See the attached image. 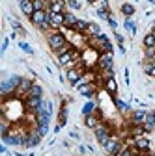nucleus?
<instances>
[{
    "mask_svg": "<svg viewBox=\"0 0 155 156\" xmlns=\"http://www.w3.org/2000/svg\"><path fill=\"white\" fill-rule=\"evenodd\" d=\"M93 134H95V138H97L99 145H105V143L110 140V136H112L110 126H108V125H105V123H99L97 126H95V128H93Z\"/></svg>",
    "mask_w": 155,
    "mask_h": 156,
    "instance_id": "f03ea898",
    "label": "nucleus"
},
{
    "mask_svg": "<svg viewBox=\"0 0 155 156\" xmlns=\"http://www.w3.org/2000/svg\"><path fill=\"white\" fill-rule=\"evenodd\" d=\"M144 73L155 78V62H144Z\"/></svg>",
    "mask_w": 155,
    "mask_h": 156,
    "instance_id": "4be33fe9",
    "label": "nucleus"
},
{
    "mask_svg": "<svg viewBox=\"0 0 155 156\" xmlns=\"http://www.w3.org/2000/svg\"><path fill=\"white\" fill-rule=\"evenodd\" d=\"M114 102H116V106H118V110H120V112H123V113H127V112H129V104H127V102H123V101H120V99H116Z\"/></svg>",
    "mask_w": 155,
    "mask_h": 156,
    "instance_id": "bb28decb",
    "label": "nucleus"
},
{
    "mask_svg": "<svg viewBox=\"0 0 155 156\" xmlns=\"http://www.w3.org/2000/svg\"><path fill=\"white\" fill-rule=\"evenodd\" d=\"M47 43H49V48L56 54L64 45H67V39H66V35H64L60 30H54V32H51V34L47 35Z\"/></svg>",
    "mask_w": 155,
    "mask_h": 156,
    "instance_id": "f257e3e1",
    "label": "nucleus"
},
{
    "mask_svg": "<svg viewBox=\"0 0 155 156\" xmlns=\"http://www.w3.org/2000/svg\"><path fill=\"white\" fill-rule=\"evenodd\" d=\"M49 23H51V28H54V30L64 28L66 13H51V11H49Z\"/></svg>",
    "mask_w": 155,
    "mask_h": 156,
    "instance_id": "0eeeda50",
    "label": "nucleus"
},
{
    "mask_svg": "<svg viewBox=\"0 0 155 156\" xmlns=\"http://www.w3.org/2000/svg\"><path fill=\"white\" fill-rule=\"evenodd\" d=\"M146 117H148V112H144V110H134L133 115H131V125H144Z\"/></svg>",
    "mask_w": 155,
    "mask_h": 156,
    "instance_id": "9b49d317",
    "label": "nucleus"
},
{
    "mask_svg": "<svg viewBox=\"0 0 155 156\" xmlns=\"http://www.w3.org/2000/svg\"><path fill=\"white\" fill-rule=\"evenodd\" d=\"M88 2H90V4H93V2H97V0H88Z\"/></svg>",
    "mask_w": 155,
    "mask_h": 156,
    "instance_id": "c9c22d12",
    "label": "nucleus"
},
{
    "mask_svg": "<svg viewBox=\"0 0 155 156\" xmlns=\"http://www.w3.org/2000/svg\"><path fill=\"white\" fill-rule=\"evenodd\" d=\"M101 121H99V117L97 115H95V113H90V115H84V125L88 126V128H95V126H97Z\"/></svg>",
    "mask_w": 155,
    "mask_h": 156,
    "instance_id": "2eb2a0df",
    "label": "nucleus"
},
{
    "mask_svg": "<svg viewBox=\"0 0 155 156\" xmlns=\"http://www.w3.org/2000/svg\"><path fill=\"white\" fill-rule=\"evenodd\" d=\"M32 2H34L36 11H37V9H49V6H51L49 0H32Z\"/></svg>",
    "mask_w": 155,
    "mask_h": 156,
    "instance_id": "5701e85b",
    "label": "nucleus"
},
{
    "mask_svg": "<svg viewBox=\"0 0 155 156\" xmlns=\"http://www.w3.org/2000/svg\"><path fill=\"white\" fill-rule=\"evenodd\" d=\"M142 45H144V48L155 47V37L151 35V32H149V34H146V37H144V41H142Z\"/></svg>",
    "mask_w": 155,
    "mask_h": 156,
    "instance_id": "393cba45",
    "label": "nucleus"
},
{
    "mask_svg": "<svg viewBox=\"0 0 155 156\" xmlns=\"http://www.w3.org/2000/svg\"><path fill=\"white\" fill-rule=\"evenodd\" d=\"M153 26H155V21H153Z\"/></svg>",
    "mask_w": 155,
    "mask_h": 156,
    "instance_id": "4c0bfd02",
    "label": "nucleus"
},
{
    "mask_svg": "<svg viewBox=\"0 0 155 156\" xmlns=\"http://www.w3.org/2000/svg\"><path fill=\"white\" fill-rule=\"evenodd\" d=\"M112 63H114L112 52H101L99 54V58H97V67L101 71H110L112 69Z\"/></svg>",
    "mask_w": 155,
    "mask_h": 156,
    "instance_id": "423d86ee",
    "label": "nucleus"
},
{
    "mask_svg": "<svg viewBox=\"0 0 155 156\" xmlns=\"http://www.w3.org/2000/svg\"><path fill=\"white\" fill-rule=\"evenodd\" d=\"M122 147H123V143H122V140L118 138V136H110V140L103 145V149H105V152L108 154V156H114L116 152H120L122 151Z\"/></svg>",
    "mask_w": 155,
    "mask_h": 156,
    "instance_id": "7ed1b4c3",
    "label": "nucleus"
},
{
    "mask_svg": "<svg viewBox=\"0 0 155 156\" xmlns=\"http://www.w3.org/2000/svg\"><path fill=\"white\" fill-rule=\"evenodd\" d=\"M93 110H95V102H88V104L84 106V110H82V112H84V115H90Z\"/></svg>",
    "mask_w": 155,
    "mask_h": 156,
    "instance_id": "c756f323",
    "label": "nucleus"
},
{
    "mask_svg": "<svg viewBox=\"0 0 155 156\" xmlns=\"http://www.w3.org/2000/svg\"><path fill=\"white\" fill-rule=\"evenodd\" d=\"M116 41H118V45H120V47H123V35H120L118 32H116Z\"/></svg>",
    "mask_w": 155,
    "mask_h": 156,
    "instance_id": "72a5a7b5",
    "label": "nucleus"
},
{
    "mask_svg": "<svg viewBox=\"0 0 155 156\" xmlns=\"http://www.w3.org/2000/svg\"><path fill=\"white\" fill-rule=\"evenodd\" d=\"M32 82L30 80H26V78H23V80H21V84H19L17 86V89H15V97H17V99H26V97H28V93H30V89H32Z\"/></svg>",
    "mask_w": 155,
    "mask_h": 156,
    "instance_id": "39448f33",
    "label": "nucleus"
},
{
    "mask_svg": "<svg viewBox=\"0 0 155 156\" xmlns=\"http://www.w3.org/2000/svg\"><path fill=\"white\" fill-rule=\"evenodd\" d=\"M142 126H144L146 132H153V130H155V115H153V112L148 113V117H146V121H144Z\"/></svg>",
    "mask_w": 155,
    "mask_h": 156,
    "instance_id": "a211bd4d",
    "label": "nucleus"
},
{
    "mask_svg": "<svg viewBox=\"0 0 155 156\" xmlns=\"http://www.w3.org/2000/svg\"><path fill=\"white\" fill-rule=\"evenodd\" d=\"M144 58H146V62H155V47L144 48Z\"/></svg>",
    "mask_w": 155,
    "mask_h": 156,
    "instance_id": "a878e982",
    "label": "nucleus"
},
{
    "mask_svg": "<svg viewBox=\"0 0 155 156\" xmlns=\"http://www.w3.org/2000/svg\"><path fill=\"white\" fill-rule=\"evenodd\" d=\"M123 26H125V28H127V30H129V32H131L133 35L137 34V26H134V23L131 21V19H127V21H125V24H123Z\"/></svg>",
    "mask_w": 155,
    "mask_h": 156,
    "instance_id": "cd10ccee",
    "label": "nucleus"
},
{
    "mask_svg": "<svg viewBox=\"0 0 155 156\" xmlns=\"http://www.w3.org/2000/svg\"><path fill=\"white\" fill-rule=\"evenodd\" d=\"M122 13H123L127 19H131V17L134 15V6H133V4H127V2L122 4Z\"/></svg>",
    "mask_w": 155,
    "mask_h": 156,
    "instance_id": "412c9836",
    "label": "nucleus"
},
{
    "mask_svg": "<svg viewBox=\"0 0 155 156\" xmlns=\"http://www.w3.org/2000/svg\"><path fill=\"white\" fill-rule=\"evenodd\" d=\"M153 115H155V112H153Z\"/></svg>",
    "mask_w": 155,
    "mask_h": 156,
    "instance_id": "58836bf2",
    "label": "nucleus"
},
{
    "mask_svg": "<svg viewBox=\"0 0 155 156\" xmlns=\"http://www.w3.org/2000/svg\"><path fill=\"white\" fill-rule=\"evenodd\" d=\"M67 6L71 9H81V2H77V0H71V2H67Z\"/></svg>",
    "mask_w": 155,
    "mask_h": 156,
    "instance_id": "7c9ffc66",
    "label": "nucleus"
},
{
    "mask_svg": "<svg viewBox=\"0 0 155 156\" xmlns=\"http://www.w3.org/2000/svg\"><path fill=\"white\" fill-rule=\"evenodd\" d=\"M88 24L90 23H86V21H77V24H75V28H73V32H79V34H84V32H88Z\"/></svg>",
    "mask_w": 155,
    "mask_h": 156,
    "instance_id": "aec40b11",
    "label": "nucleus"
},
{
    "mask_svg": "<svg viewBox=\"0 0 155 156\" xmlns=\"http://www.w3.org/2000/svg\"><path fill=\"white\" fill-rule=\"evenodd\" d=\"M105 89H107V93H110L112 97H116V93H118V84H116L114 76L108 78V80H105Z\"/></svg>",
    "mask_w": 155,
    "mask_h": 156,
    "instance_id": "dca6fc26",
    "label": "nucleus"
},
{
    "mask_svg": "<svg viewBox=\"0 0 155 156\" xmlns=\"http://www.w3.org/2000/svg\"><path fill=\"white\" fill-rule=\"evenodd\" d=\"M66 0H60V2H51V6H49V9L47 11H51V13H66Z\"/></svg>",
    "mask_w": 155,
    "mask_h": 156,
    "instance_id": "ddd939ff",
    "label": "nucleus"
},
{
    "mask_svg": "<svg viewBox=\"0 0 155 156\" xmlns=\"http://www.w3.org/2000/svg\"><path fill=\"white\" fill-rule=\"evenodd\" d=\"M36 128L40 130V134H41V136L49 134V123H41V125H36Z\"/></svg>",
    "mask_w": 155,
    "mask_h": 156,
    "instance_id": "c85d7f7f",
    "label": "nucleus"
},
{
    "mask_svg": "<svg viewBox=\"0 0 155 156\" xmlns=\"http://www.w3.org/2000/svg\"><path fill=\"white\" fill-rule=\"evenodd\" d=\"M107 23L110 24V28H112V30H116V28H118V24H116V21H114L112 17H108V21H107Z\"/></svg>",
    "mask_w": 155,
    "mask_h": 156,
    "instance_id": "473e14b6",
    "label": "nucleus"
},
{
    "mask_svg": "<svg viewBox=\"0 0 155 156\" xmlns=\"http://www.w3.org/2000/svg\"><path fill=\"white\" fill-rule=\"evenodd\" d=\"M19 47H21V48H23L25 52H28V54H32V48H30V47H28L26 43H19Z\"/></svg>",
    "mask_w": 155,
    "mask_h": 156,
    "instance_id": "2f4dec72",
    "label": "nucleus"
},
{
    "mask_svg": "<svg viewBox=\"0 0 155 156\" xmlns=\"http://www.w3.org/2000/svg\"><path fill=\"white\" fill-rule=\"evenodd\" d=\"M77 91H79L81 95H84V97H93V93H95V86H93V82H88V84L79 86V87H77Z\"/></svg>",
    "mask_w": 155,
    "mask_h": 156,
    "instance_id": "f8f14e48",
    "label": "nucleus"
},
{
    "mask_svg": "<svg viewBox=\"0 0 155 156\" xmlns=\"http://www.w3.org/2000/svg\"><path fill=\"white\" fill-rule=\"evenodd\" d=\"M66 2H71V0H66Z\"/></svg>",
    "mask_w": 155,
    "mask_h": 156,
    "instance_id": "e433bc0d",
    "label": "nucleus"
},
{
    "mask_svg": "<svg viewBox=\"0 0 155 156\" xmlns=\"http://www.w3.org/2000/svg\"><path fill=\"white\" fill-rule=\"evenodd\" d=\"M28 97H43V87L40 84H34L32 89H30V93H28Z\"/></svg>",
    "mask_w": 155,
    "mask_h": 156,
    "instance_id": "b1692460",
    "label": "nucleus"
},
{
    "mask_svg": "<svg viewBox=\"0 0 155 156\" xmlns=\"http://www.w3.org/2000/svg\"><path fill=\"white\" fill-rule=\"evenodd\" d=\"M86 34H90L92 37H99L103 32H101L99 24H95V23H90V24H88V32H86Z\"/></svg>",
    "mask_w": 155,
    "mask_h": 156,
    "instance_id": "6ab92c4d",
    "label": "nucleus"
},
{
    "mask_svg": "<svg viewBox=\"0 0 155 156\" xmlns=\"http://www.w3.org/2000/svg\"><path fill=\"white\" fill-rule=\"evenodd\" d=\"M19 8H21V11H23L28 19H30V17L34 15V11H36L32 0H19Z\"/></svg>",
    "mask_w": 155,
    "mask_h": 156,
    "instance_id": "9d476101",
    "label": "nucleus"
},
{
    "mask_svg": "<svg viewBox=\"0 0 155 156\" xmlns=\"http://www.w3.org/2000/svg\"><path fill=\"white\" fill-rule=\"evenodd\" d=\"M82 76H84L82 67H73V69H67V73H66V78L69 80V84H73V86L79 82Z\"/></svg>",
    "mask_w": 155,
    "mask_h": 156,
    "instance_id": "6e6552de",
    "label": "nucleus"
},
{
    "mask_svg": "<svg viewBox=\"0 0 155 156\" xmlns=\"http://www.w3.org/2000/svg\"><path fill=\"white\" fill-rule=\"evenodd\" d=\"M77 21H79V19L75 17V13H71V11H66V23H64V28H69V30H73V28H75V24H77Z\"/></svg>",
    "mask_w": 155,
    "mask_h": 156,
    "instance_id": "f3484780",
    "label": "nucleus"
},
{
    "mask_svg": "<svg viewBox=\"0 0 155 156\" xmlns=\"http://www.w3.org/2000/svg\"><path fill=\"white\" fill-rule=\"evenodd\" d=\"M151 35H153V37H155V26H153V28H151Z\"/></svg>",
    "mask_w": 155,
    "mask_h": 156,
    "instance_id": "f704fd0d",
    "label": "nucleus"
},
{
    "mask_svg": "<svg viewBox=\"0 0 155 156\" xmlns=\"http://www.w3.org/2000/svg\"><path fill=\"white\" fill-rule=\"evenodd\" d=\"M134 147H137L140 152H142V151L148 152V151H149V140L144 138V136H142V138H134Z\"/></svg>",
    "mask_w": 155,
    "mask_h": 156,
    "instance_id": "4468645a",
    "label": "nucleus"
},
{
    "mask_svg": "<svg viewBox=\"0 0 155 156\" xmlns=\"http://www.w3.org/2000/svg\"><path fill=\"white\" fill-rule=\"evenodd\" d=\"M41 138H43V136L40 134V130H37L36 126L34 128H30V134H28V138H26V141H25V147H36L37 143H40L41 141Z\"/></svg>",
    "mask_w": 155,
    "mask_h": 156,
    "instance_id": "1a4fd4ad",
    "label": "nucleus"
},
{
    "mask_svg": "<svg viewBox=\"0 0 155 156\" xmlns=\"http://www.w3.org/2000/svg\"><path fill=\"white\" fill-rule=\"evenodd\" d=\"M30 23L34 26H37V28H41L45 23H49V11L47 9H37V11H34V15L30 17Z\"/></svg>",
    "mask_w": 155,
    "mask_h": 156,
    "instance_id": "20e7f679",
    "label": "nucleus"
}]
</instances>
